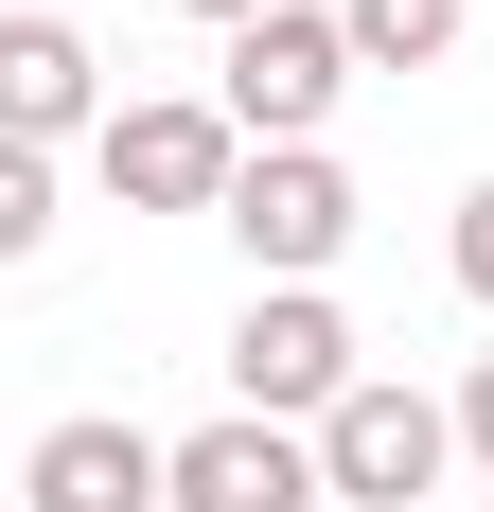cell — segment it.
Wrapping results in <instances>:
<instances>
[{
    "instance_id": "obj_1",
    "label": "cell",
    "mask_w": 494,
    "mask_h": 512,
    "mask_svg": "<svg viewBox=\"0 0 494 512\" xmlns=\"http://www.w3.org/2000/svg\"><path fill=\"white\" fill-rule=\"evenodd\" d=\"M353 389H371V371H353V318L318 301V283H247V318H230V407L318 442Z\"/></svg>"
},
{
    "instance_id": "obj_2",
    "label": "cell",
    "mask_w": 494,
    "mask_h": 512,
    "mask_svg": "<svg viewBox=\"0 0 494 512\" xmlns=\"http://www.w3.org/2000/svg\"><path fill=\"white\" fill-rule=\"evenodd\" d=\"M336 89H353V36L318 18V0L247 18V36H230V71H212V106H230V142H247V159L318 142V124H336Z\"/></svg>"
},
{
    "instance_id": "obj_3",
    "label": "cell",
    "mask_w": 494,
    "mask_h": 512,
    "mask_svg": "<svg viewBox=\"0 0 494 512\" xmlns=\"http://www.w3.org/2000/svg\"><path fill=\"white\" fill-rule=\"evenodd\" d=\"M212 230L247 248V283H318V265L353 248V177H336L318 142H283V159H247V177H230V212H212Z\"/></svg>"
},
{
    "instance_id": "obj_4",
    "label": "cell",
    "mask_w": 494,
    "mask_h": 512,
    "mask_svg": "<svg viewBox=\"0 0 494 512\" xmlns=\"http://www.w3.org/2000/svg\"><path fill=\"white\" fill-rule=\"evenodd\" d=\"M89 177H106L124 212H230L247 142H230V106H106V142H89Z\"/></svg>"
},
{
    "instance_id": "obj_5",
    "label": "cell",
    "mask_w": 494,
    "mask_h": 512,
    "mask_svg": "<svg viewBox=\"0 0 494 512\" xmlns=\"http://www.w3.org/2000/svg\"><path fill=\"white\" fill-rule=\"evenodd\" d=\"M442 460H459V407H424L406 371H371L336 424H318V477H336L353 512H406V495H442Z\"/></svg>"
},
{
    "instance_id": "obj_6",
    "label": "cell",
    "mask_w": 494,
    "mask_h": 512,
    "mask_svg": "<svg viewBox=\"0 0 494 512\" xmlns=\"http://www.w3.org/2000/svg\"><path fill=\"white\" fill-rule=\"evenodd\" d=\"M18 512H177V442H142V424L71 407L36 460H18Z\"/></svg>"
},
{
    "instance_id": "obj_7",
    "label": "cell",
    "mask_w": 494,
    "mask_h": 512,
    "mask_svg": "<svg viewBox=\"0 0 494 512\" xmlns=\"http://www.w3.org/2000/svg\"><path fill=\"white\" fill-rule=\"evenodd\" d=\"M0 142H106V53L71 18H0Z\"/></svg>"
},
{
    "instance_id": "obj_8",
    "label": "cell",
    "mask_w": 494,
    "mask_h": 512,
    "mask_svg": "<svg viewBox=\"0 0 494 512\" xmlns=\"http://www.w3.org/2000/svg\"><path fill=\"white\" fill-rule=\"evenodd\" d=\"M336 495V477H318V442H300V424H195V442H177V512H318Z\"/></svg>"
},
{
    "instance_id": "obj_9",
    "label": "cell",
    "mask_w": 494,
    "mask_h": 512,
    "mask_svg": "<svg viewBox=\"0 0 494 512\" xmlns=\"http://www.w3.org/2000/svg\"><path fill=\"white\" fill-rule=\"evenodd\" d=\"M336 36H353V71H442L459 0H336Z\"/></svg>"
},
{
    "instance_id": "obj_10",
    "label": "cell",
    "mask_w": 494,
    "mask_h": 512,
    "mask_svg": "<svg viewBox=\"0 0 494 512\" xmlns=\"http://www.w3.org/2000/svg\"><path fill=\"white\" fill-rule=\"evenodd\" d=\"M36 248H53V159L0 142V265H36Z\"/></svg>"
},
{
    "instance_id": "obj_11",
    "label": "cell",
    "mask_w": 494,
    "mask_h": 512,
    "mask_svg": "<svg viewBox=\"0 0 494 512\" xmlns=\"http://www.w3.org/2000/svg\"><path fill=\"white\" fill-rule=\"evenodd\" d=\"M442 248H459V301L494 318V177H477V195H459V230H442Z\"/></svg>"
},
{
    "instance_id": "obj_12",
    "label": "cell",
    "mask_w": 494,
    "mask_h": 512,
    "mask_svg": "<svg viewBox=\"0 0 494 512\" xmlns=\"http://www.w3.org/2000/svg\"><path fill=\"white\" fill-rule=\"evenodd\" d=\"M459 460H494V354L459 371Z\"/></svg>"
},
{
    "instance_id": "obj_13",
    "label": "cell",
    "mask_w": 494,
    "mask_h": 512,
    "mask_svg": "<svg viewBox=\"0 0 494 512\" xmlns=\"http://www.w3.org/2000/svg\"><path fill=\"white\" fill-rule=\"evenodd\" d=\"M195 18H212V36H247V18H283V0H195Z\"/></svg>"
},
{
    "instance_id": "obj_14",
    "label": "cell",
    "mask_w": 494,
    "mask_h": 512,
    "mask_svg": "<svg viewBox=\"0 0 494 512\" xmlns=\"http://www.w3.org/2000/svg\"><path fill=\"white\" fill-rule=\"evenodd\" d=\"M0 18H71V0H0Z\"/></svg>"
}]
</instances>
